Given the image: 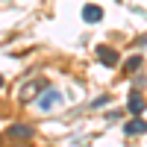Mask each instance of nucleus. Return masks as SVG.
<instances>
[{"instance_id":"f03ea898","label":"nucleus","mask_w":147,"mask_h":147,"mask_svg":"<svg viewBox=\"0 0 147 147\" xmlns=\"http://www.w3.org/2000/svg\"><path fill=\"white\" fill-rule=\"evenodd\" d=\"M97 59H100V65L115 68V65H118V50H115V47H109V44H100V47H97Z\"/></svg>"},{"instance_id":"f257e3e1","label":"nucleus","mask_w":147,"mask_h":147,"mask_svg":"<svg viewBox=\"0 0 147 147\" xmlns=\"http://www.w3.org/2000/svg\"><path fill=\"white\" fill-rule=\"evenodd\" d=\"M47 88H44V82L41 80H30V82H24V88L18 91V103H30L35 100V97H41Z\"/></svg>"},{"instance_id":"6e6552de","label":"nucleus","mask_w":147,"mask_h":147,"mask_svg":"<svg viewBox=\"0 0 147 147\" xmlns=\"http://www.w3.org/2000/svg\"><path fill=\"white\" fill-rule=\"evenodd\" d=\"M138 68H141V56H138V53H132L127 62H124V71H127V74H136Z\"/></svg>"},{"instance_id":"0eeeda50","label":"nucleus","mask_w":147,"mask_h":147,"mask_svg":"<svg viewBox=\"0 0 147 147\" xmlns=\"http://www.w3.org/2000/svg\"><path fill=\"white\" fill-rule=\"evenodd\" d=\"M82 18H85V21H88V24H97V21H100V18H103V9L91 3V6H85V9H82Z\"/></svg>"},{"instance_id":"39448f33","label":"nucleus","mask_w":147,"mask_h":147,"mask_svg":"<svg viewBox=\"0 0 147 147\" xmlns=\"http://www.w3.org/2000/svg\"><path fill=\"white\" fill-rule=\"evenodd\" d=\"M127 109L132 112V118H141V112H144V97H141L138 91H132V94H129V106H127Z\"/></svg>"},{"instance_id":"1a4fd4ad","label":"nucleus","mask_w":147,"mask_h":147,"mask_svg":"<svg viewBox=\"0 0 147 147\" xmlns=\"http://www.w3.org/2000/svg\"><path fill=\"white\" fill-rule=\"evenodd\" d=\"M0 88H3V77H0Z\"/></svg>"},{"instance_id":"423d86ee","label":"nucleus","mask_w":147,"mask_h":147,"mask_svg":"<svg viewBox=\"0 0 147 147\" xmlns=\"http://www.w3.org/2000/svg\"><path fill=\"white\" fill-rule=\"evenodd\" d=\"M124 132H127V136H144V132H147V121H141V118H132L129 124L124 127Z\"/></svg>"},{"instance_id":"7ed1b4c3","label":"nucleus","mask_w":147,"mask_h":147,"mask_svg":"<svg viewBox=\"0 0 147 147\" xmlns=\"http://www.w3.org/2000/svg\"><path fill=\"white\" fill-rule=\"evenodd\" d=\"M59 100H62V91H56V88H47V91L38 97V109H41V112H50V109H53Z\"/></svg>"},{"instance_id":"20e7f679","label":"nucleus","mask_w":147,"mask_h":147,"mask_svg":"<svg viewBox=\"0 0 147 147\" xmlns=\"http://www.w3.org/2000/svg\"><path fill=\"white\" fill-rule=\"evenodd\" d=\"M6 136H9L12 141H27V138H32V127H27V124H15V127L6 129Z\"/></svg>"}]
</instances>
